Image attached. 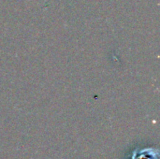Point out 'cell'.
I'll return each mask as SVG.
<instances>
[{
    "label": "cell",
    "instance_id": "cell-1",
    "mask_svg": "<svg viewBox=\"0 0 160 159\" xmlns=\"http://www.w3.org/2000/svg\"><path fill=\"white\" fill-rule=\"evenodd\" d=\"M132 159H158V152H155L152 149L142 150L137 153L136 156L134 155Z\"/></svg>",
    "mask_w": 160,
    "mask_h": 159
}]
</instances>
